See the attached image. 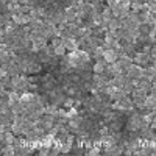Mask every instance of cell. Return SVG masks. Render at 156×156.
I'll use <instances>...</instances> for the list:
<instances>
[{
	"mask_svg": "<svg viewBox=\"0 0 156 156\" xmlns=\"http://www.w3.org/2000/svg\"><path fill=\"white\" fill-rule=\"evenodd\" d=\"M106 66H108V62L105 59H98V61H95L92 64V72L94 73H105Z\"/></svg>",
	"mask_w": 156,
	"mask_h": 156,
	"instance_id": "cell-7",
	"label": "cell"
},
{
	"mask_svg": "<svg viewBox=\"0 0 156 156\" xmlns=\"http://www.w3.org/2000/svg\"><path fill=\"white\" fill-rule=\"evenodd\" d=\"M2 154H5V156H12V154H16L14 145H3V147H2Z\"/></svg>",
	"mask_w": 156,
	"mask_h": 156,
	"instance_id": "cell-11",
	"label": "cell"
},
{
	"mask_svg": "<svg viewBox=\"0 0 156 156\" xmlns=\"http://www.w3.org/2000/svg\"><path fill=\"white\" fill-rule=\"evenodd\" d=\"M145 108L151 112H156V97L151 95V94H147V98H145Z\"/></svg>",
	"mask_w": 156,
	"mask_h": 156,
	"instance_id": "cell-9",
	"label": "cell"
},
{
	"mask_svg": "<svg viewBox=\"0 0 156 156\" xmlns=\"http://www.w3.org/2000/svg\"><path fill=\"white\" fill-rule=\"evenodd\" d=\"M53 53L56 55V56H64L67 53V50H66V47H64V44H61V45H58V47H53Z\"/></svg>",
	"mask_w": 156,
	"mask_h": 156,
	"instance_id": "cell-12",
	"label": "cell"
},
{
	"mask_svg": "<svg viewBox=\"0 0 156 156\" xmlns=\"http://www.w3.org/2000/svg\"><path fill=\"white\" fill-rule=\"evenodd\" d=\"M136 87H140V89H144L145 92H150L151 90V81L142 76V78H139V80H136Z\"/></svg>",
	"mask_w": 156,
	"mask_h": 156,
	"instance_id": "cell-8",
	"label": "cell"
},
{
	"mask_svg": "<svg viewBox=\"0 0 156 156\" xmlns=\"http://www.w3.org/2000/svg\"><path fill=\"white\" fill-rule=\"evenodd\" d=\"M117 58H119V55H117V51L114 48H105V50H103V59H105L108 64L115 62Z\"/></svg>",
	"mask_w": 156,
	"mask_h": 156,
	"instance_id": "cell-6",
	"label": "cell"
},
{
	"mask_svg": "<svg viewBox=\"0 0 156 156\" xmlns=\"http://www.w3.org/2000/svg\"><path fill=\"white\" fill-rule=\"evenodd\" d=\"M148 67H150V69L153 70V73L156 75V62H151V64H150V66H148Z\"/></svg>",
	"mask_w": 156,
	"mask_h": 156,
	"instance_id": "cell-14",
	"label": "cell"
},
{
	"mask_svg": "<svg viewBox=\"0 0 156 156\" xmlns=\"http://www.w3.org/2000/svg\"><path fill=\"white\" fill-rule=\"evenodd\" d=\"M133 62L139 64L140 67H148L151 64V58H150L148 53H145V51H136L134 56H133Z\"/></svg>",
	"mask_w": 156,
	"mask_h": 156,
	"instance_id": "cell-1",
	"label": "cell"
},
{
	"mask_svg": "<svg viewBox=\"0 0 156 156\" xmlns=\"http://www.w3.org/2000/svg\"><path fill=\"white\" fill-rule=\"evenodd\" d=\"M103 151H101V147L98 145V144H95V145H92L90 148H87V151H86V154H89V156H98V154H101Z\"/></svg>",
	"mask_w": 156,
	"mask_h": 156,
	"instance_id": "cell-10",
	"label": "cell"
},
{
	"mask_svg": "<svg viewBox=\"0 0 156 156\" xmlns=\"http://www.w3.org/2000/svg\"><path fill=\"white\" fill-rule=\"evenodd\" d=\"M90 81H92V84H94L95 89H100V87H105L109 83V78L105 73H94Z\"/></svg>",
	"mask_w": 156,
	"mask_h": 156,
	"instance_id": "cell-2",
	"label": "cell"
},
{
	"mask_svg": "<svg viewBox=\"0 0 156 156\" xmlns=\"http://www.w3.org/2000/svg\"><path fill=\"white\" fill-rule=\"evenodd\" d=\"M142 70H144V67H140L139 64H131L126 70H125V73L131 78V80H139V78H142Z\"/></svg>",
	"mask_w": 156,
	"mask_h": 156,
	"instance_id": "cell-3",
	"label": "cell"
},
{
	"mask_svg": "<svg viewBox=\"0 0 156 156\" xmlns=\"http://www.w3.org/2000/svg\"><path fill=\"white\" fill-rule=\"evenodd\" d=\"M41 72H42V62H39L37 59H33L27 66V70H25V73H28V75H37Z\"/></svg>",
	"mask_w": 156,
	"mask_h": 156,
	"instance_id": "cell-5",
	"label": "cell"
},
{
	"mask_svg": "<svg viewBox=\"0 0 156 156\" xmlns=\"http://www.w3.org/2000/svg\"><path fill=\"white\" fill-rule=\"evenodd\" d=\"M50 44L53 45V47H58L62 44V37L61 36H53V37H50Z\"/></svg>",
	"mask_w": 156,
	"mask_h": 156,
	"instance_id": "cell-13",
	"label": "cell"
},
{
	"mask_svg": "<svg viewBox=\"0 0 156 156\" xmlns=\"http://www.w3.org/2000/svg\"><path fill=\"white\" fill-rule=\"evenodd\" d=\"M62 44L67 51H76L80 48V44H78L76 37H62Z\"/></svg>",
	"mask_w": 156,
	"mask_h": 156,
	"instance_id": "cell-4",
	"label": "cell"
}]
</instances>
